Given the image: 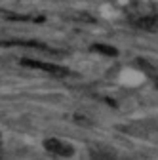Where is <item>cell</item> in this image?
I'll use <instances>...</instances> for the list:
<instances>
[{"instance_id": "1", "label": "cell", "mask_w": 158, "mask_h": 160, "mask_svg": "<svg viewBox=\"0 0 158 160\" xmlns=\"http://www.w3.org/2000/svg\"><path fill=\"white\" fill-rule=\"evenodd\" d=\"M44 149L52 154H57V156H72L74 154V149L71 143L67 141H61V139L57 137H50L44 141Z\"/></svg>"}, {"instance_id": "2", "label": "cell", "mask_w": 158, "mask_h": 160, "mask_svg": "<svg viewBox=\"0 0 158 160\" xmlns=\"http://www.w3.org/2000/svg\"><path fill=\"white\" fill-rule=\"evenodd\" d=\"M21 65L31 67V69H38V71H44V72L55 74V76L67 74V71L63 67H57V65H52V63H42V61H36V59H21Z\"/></svg>"}, {"instance_id": "3", "label": "cell", "mask_w": 158, "mask_h": 160, "mask_svg": "<svg viewBox=\"0 0 158 160\" xmlns=\"http://www.w3.org/2000/svg\"><path fill=\"white\" fill-rule=\"evenodd\" d=\"M4 19L15 23H42V17H34V15H21V13H13V12H0Z\"/></svg>"}, {"instance_id": "4", "label": "cell", "mask_w": 158, "mask_h": 160, "mask_svg": "<svg viewBox=\"0 0 158 160\" xmlns=\"http://www.w3.org/2000/svg\"><path fill=\"white\" fill-rule=\"evenodd\" d=\"M2 46H17V48H32V50H42V52H50L48 46L40 44V42H32V40H8V42H2Z\"/></svg>"}, {"instance_id": "5", "label": "cell", "mask_w": 158, "mask_h": 160, "mask_svg": "<svg viewBox=\"0 0 158 160\" xmlns=\"http://www.w3.org/2000/svg\"><path fill=\"white\" fill-rule=\"evenodd\" d=\"M137 25L147 31H158V15H145L137 21Z\"/></svg>"}, {"instance_id": "6", "label": "cell", "mask_w": 158, "mask_h": 160, "mask_svg": "<svg viewBox=\"0 0 158 160\" xmlns=\"http://www.w3.org/2000/svg\"><path fill=\"white\" fill-rule=\"evenodd\" d=\"M93 50H95V52H101V53H105V55H116V50H114V48L103 46V44H95Z\"/></svg>"}]
</instances>
